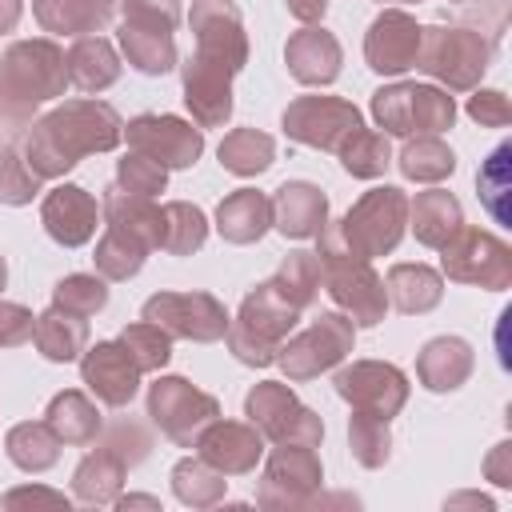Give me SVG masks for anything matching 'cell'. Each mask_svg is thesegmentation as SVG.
<instances>
[{
	"label": "cell",
	"instance_id": "1",
	"mask_svg": "<svg viewBox=\"0 0 512 512\" xmlns=\"http://www.w3.org/2000/svg\"><path fill=\"white\" fill-rule=\"evenodd\" d=\"M124 140V120L108 100H64L52 112L36 116L24 132V160L40 180L72 172L92 152H112Z\"/></svg>",
	"mask_w": 512,
	"mask_h": 512
},
{
	"label": "cell",
	"instance_id": "2",
	"mask_svg": "<svg viewBox=\"0 0 512 512\" xmlns=\"http://www.w3.org/2000/svg\"><path fill=\"white\" fill-rule=\"evenodd\" d=\"M320 248H316V260H320V284L324 292L332 296V304L356 324V328H376L388 312V292H384V276L372 268V260L356 256L344 236H340V224H324L316 232Z\"/></svg>",
	"mask_w": 512,
	"mask_h": 512
},
{
	"label": "cell",
	"instance_id": "3",
	"mask_svg": "<svg viewBox=\"0 0 512 512\" xmlns=\"http://www.w3.org/2000/svg\"><path fill=\"white\" fill-rule=\"evenodd\" d=\"M296 320H300V308L288 304L272 280H264L240 300L236 320H228V332H224L228 352L248 368H268L276 364V352L292 336Z\"/></svg>",
	"mask_w": 512,
	"mask_h": 512
},
{
	"label": "cell",
	"instance_id": "4",
	"mask_svg": "<svg viewBox=\"0 0 512 512\" xmlns=\"http://www.w3.org/2000/svg\"><path fill=\"white\" fill-rule=\"evenodd\" d=\"M176 24L180 0H120V52L144 76H164L176 68Z\"/></svg>",
	"mask_w": 512,
	"mask_h": 512
},
{
	"label": "cell",
	"instance_id": "5",
	"mask_svg": "<svg viewBox=\"0 0 512 512\" xmlns=\"http://www.w3.org/2000/svg\"><path fill=\"white\" fill-rule=\"evenodd\" d=\"M488 60H492V44L480 32L428 24V28H420V48H416L412 68L440 80L444 92H472V88H480Z\"/></svg>",
	"mask_w": 512,
	"mask_h": 512
},
{
	"label": "cell",
	"instance_id": "6",
	"mask_svg": "<svg viewBox=\"0 0 512 512\" xmlns=\"http://www.w3.org/2000/svg\"><path fill=\"white\" fill-rule=\"evenodd\" d=\"M372 120L384 136H440L456 124V100L436 84H384L372 92Z\"/></svg>",
	"mask_w": 512,
	"mask_h": 512
},
{
	"label": "cell",
	"instance_id": "7",
	"mask_svg": "<svg viewBox=\"0 0 512 512\" xmlns=\"http://www.w3.org/2000/svg\"><path fill=\"white\" fill-rule=\"evenodd\" d=\"M64 84H68L64 48L56 40H48V36L16 40L0 56V88L12 100L28 104V108H40V104L64 96Z\"/></svg>",
	"mask_w": 512,
	"mask_h": 512
},
{
	"label": "cell",
	"instance_id": "8",
	"mask_svg": "<svg viewBox=\"0 0 512 512\" xmlns=\"http://www.w3.org/2000/svg\"><path fill=\"white\" fill-rule=\"evenodd\" d=\"M404 228H408V196L396 184H380L364 192L340 220L344 244L364 260L396 252V244L404 240Z\"/></svg>",
	"mask_w": 512,
	"mask_h": 512
},
{
	"label": "cell",
	"instance_id": "9",
	"mask_svg": "<svg viewBox=\"0 0 512 512\" xmlns=\"http://www.w3.org/2000/svg\"><path fill=\"white\" fill-rule=\"evenodd\" d=\"M356 344V324L344 312H320L304 332L288 336L276 352V364L292 384L316 380L320 372H332Z\"/></svg>",
	"mask_w": 512,
	"mask_h": 512
},
{
	"label": "cell",
	"instance_id": "10",
	"mask_svg": "<svg viewBox=\"0 0 512 512\" xmlns=\"http://www.w3.org/2000/svg\"><path fill=\"white\" fill-rule=\"evenodd\" d=\"M244 416L272 444H312L316 448L324 440V420L308 404H300V396L284 380H260L244 396Z\"/></svg>",
	"mask_w": 512,
	"mask_h": 512
},
{
	"label": "cell",
	"instance_id": "11",
	"mask_svg": "<svg viewBox=\"0 0 512 512\" xmlns=\"http://www.w3.org/2000/svg\"><path fill=\"white\" fill-rule=\"evenodd\" d=\"M440 264L448 280L472 284L484 292H504L512 284V248L484 228L460 224L452 240L440 248Z\"/></svg>",
	"mask_w": 512,
	"mask_h": 512
},
{
	"label": "cell",
	"instance_id": "12",
	"mask_svg": "<svg viewBox=\"0 0 512 512\" xmlns=\"http://www.w3.org/2000/svg\"><path fill=\"white\" fill-rule=\"evenodd\" d=\"M324 468L312 444H276L264 460L260 484H256V504L268 512H292L308 508V500L320 492Z\"/></svg>",
	"mask_w": 512,
	"mask_h": 512
},
{
	"label": "cell",
	"instance_id": "13",
	"mask_svg": "<svg viewBox=\"0 0 512 512\" xmlns=\"http://www.w3.org/2000/svg\"><path fill=\"white\" fill-rule=\"evenodd\" d=\"M148 416L172 444L196 448L200 432L220 416V400L212 392H200L184 376H160L156 384H148Z\"/></svg>",
	"mask_w": 512,
	"mask_h": 512
},
{
	"label": "cell",
	"instance_id": "14",
	"mask_svg": "<svg viewBox=\"0 0 512 512\" xmlns=\"http://www.w3.org/2000/svg\"><path fill=\"white\" fill-rule=\"evenodd\" d=\"M188 24L196 40L192 60L236 80L248 64V32L240 20V8L232 0H196Z\"/></svg>",
	"mask_w": 512,
	"mask_h": 512
},
{
	"label": "cell",
	"instance_id": "15",
	"mask_svg": "<svg viewBox=\"0 0 512 512\" xmlns=\"http://www.w3.org/2000/svg\"><path fill=\"white\" fill-rule=\"evenodd\" d=\"M140 320L160 324L172 340L216 344V340H224L232 316L212 292H156L144 300Z\"/></svg>",
	"mask_w": 512,
	"mask_h": 512
},
{
	"label": "cell",
	"instance_id": "16",
	"mask_svg": "<svg viewBox=\"0 0 512 512\" xmlns=\"http://www.w3.org/2000/svg\"><path fill=\"white\" fill-rule=\"evenodd\" d=\"M356 128H364V116L352 100L340 96H296L284 108V136L316 152H340Z\"/></svg>",
	"mask_w": 512,
	"mask_h": 512
},
{
	"label": "cell",
	"instance_id": "17",
	"mask_svg": "<svg viewBox=\"0 0 512 512\" xmlns=\"http://www.w3.org/2000/svg\"><path fill=\"white\" fill-rule=\"evenodd\" d=\"M128 148L156 160L160 168H192L204 152V128L180 116H160V112H144L136 120L124 124Z\"/></svg>",
	"mask_w": 512,
	"mask_h": 512
},
{
	"label": "cell",
	"instance_id": "18",
	"mask_svg": "<svg viewBox=\"0 0 512 512\" xmlns=\"http://www.w3.org/2000/svg\"><path fill=\"white\" fill-rule=\"evenodd\" d=\"M336 396L348 400L356 412H372L380 420L400 416L408 404V376L388 360H352L332 376Z\"/></svg>",
	"mask_w": 512,
	"mask_h": 512
},
{
	"label": "cell",
	"instance_id": "19",
	"mask_svg": "<svg viewBox=\"0 0 512 512\" xmlns=\"http://www.w3.org/2000/svg\"><path fill=\"white\" fill-rule=\"evenodd\" d=\"M140 368L128 356V348L120 340H96L84 348L80 356V380L84 388L104 404V408H124L132 404L136 388H140Z\"/></svg>",
	"mask_w": 512,
	"mask_h": 512
},
{
	"label": "cell",
	"instance_id": "20",
	"mask_svg": "<svg viewBox=\"0 0 512 512\" xmlns=\"http://www.w3.org/2000/svg\"><path fill=\"white\" fill-rule=\"evenodd\" d=\"M416 48H420V24L416 16H408L404 8H384L364 36V60L372 72L380 76H400L416 64Z\"/></svg>",
	"mask_w": 512,
	"mask_h": 512
},
{
	"label": "cell",
	"instance_id": "21",
	"mask_svg": "<svg viewBox=\"0 0 512 512\" xmlns=\"http://www.w3.org/2000/svg\"><path fill=\"white\" fill-rule=\"evenodd\" d=\"M96 220H100V204L92 200V192H84L80 184H56L52 192H44L40 204V224L44 232L60 244V248H80L96 236Z\"/></svg>",
	"mask_w": 512,
	"mask_h": 512
},
{
	"label": "cell",
	"instance_id": "22",
	"mask_svg": "<svg viewBox=\"0 0 512 512\" xmlns=\"http://www.w3.org/2000/svg\"><path fill=\"white\" fill-rule=\"evenodd\" d=\"M196 448H200V460H208L216 472H224V476H248L260 464V456H264V436L252 424L220 420L216 416L200 432Z\"/></svg>",
	"mask_w": 512,
	"mask_h": 512
},
{
	"label": "cell",
	"instance_id": "23",
	"mask_svg": "<svg viewBox=\"0 0 512 512\" xmlns=\"http://www.w3.org/2000/svg\"><path fill=\"white\" fill-rule=\"evenodd\" d=\"M284 64L292 72V80L308 84V88H324L340 76V64H344V52H340V40L328 32V28H300L288 36L284 44Z\"/></svg>",
	"mask_w": 512,
	"mask_h": 512
},
{
	"label": "cell",
	"instance_id": "24",
	"mask_svg": "<svg viewBox=\"0 0 512 512\" xmlns=\"http://www.w3.org/2000/svg\"><path fill=\"white\" fill-rule=\"evenodd\" d=\"M268 200H272V228L288 240H312L328 224V196L308 180H288Z\"/></svg>",
	"mask_w": 512,
	"mask_h": 512
},
{
	"label": "cell",
	"instance_id": "25",
	"mask_svg": "<svg viewBox=\"0 0 512 512\" xmlns=\"http://www.w3.org/2000/svg\"><path fill=\"white\" fill-rule=\"evenodd\" d=\"M180 80H184V104L200 128H220L232 116V76L208 64H196L188 56L180 64Z\"/></svg>",
	"mask_w": 512,
	"mask_h": 512
},
{
	"label": "cell",
	"instance_id": "26",
	"mask_svg": "<svg viewBox=\"0 0 512 512\" xmlns=\"http://www.w3.org/2000/svg\"><path fill=\"white\" fill-rule=\"evenodd\" d=\"M476 368L472 344L460 336H436L416 356V376L428 392H456Z\"/></svg>",
	"mask_w": 512,
	"mask_h": 512
},
{
	"label": "cell",
	"instance_id": "27",
	"mask_svg": "<svg viewBox=\"0 0 512 512\" xmlns=\"http://www.w3.org/2000/svg\"><path fill=\"white\" fill-rule=\"evenodd\" d=\"M32 16L52 36H96L112 24L116 0H32Z\"/></svg>",
	"mask_w": 512,
	"mask_h": 512
},
{
	"label": "cell",
	"instance_id": "28",
	"mask_svg": "<svg viewBox=\"0 0 512 512\" xmlns=\"http://www.w3.org/2000/svg\"><path fill=\"white\" fill-rule=\"evenodd\" d=\"M272 228V200L256 188H236L216 204V232L228 244H256Z\"/></svg>",
	"mask_w": 512,
	"mask_h": 512
},
{
	"label": "cell",
	"instance_id": "29",
	"mask_svg": "<svg viewBox=\"0 0 512 512\" xmlns=\"http://www.w3.org/2000/svg\"><path fill=\"white\" fill-rule=\"evenodd\" d=\"M100 216H104V228H120L128 236H136L140 244L148 248H160V236H164V208L152 204L148 196H132L124 188H108L104 200H100Z\"/></svg>",
	"mask_w": 512,
	"mask_h": 512
},
{
	"label": "cell",
	"instance_id": "30",
	"mask_svg": "<svg viewBox=\"0 0 512 512\" xmlns=\"http://www.w3.org/2000/svg\"><path fill=\"white\" fill-rule=\"evenodd\" d=\"M44 424L56 432L60 444L68 448H84V444H96L104 420H100V408L88 392L80 388H64L48 400V412H44Z\"/></svg>",
	"mask_w": 512,
	"mask_h": 512
},
{
	"label": "cell",
	"instance_id": "31",
	"mask_svg": "<svg viewBox=\"0 0 512 512\" xmlns=\"http://www.w3.org/2000/svg\"><path fill=\"white\" fill-rule=\"evenodd\" d=\"M128 476V460L120 452H112L108 444H96L72 472V496L80 504H116L120 488Z\"/></svg>",
	"mask_w": 512,
	"mask_h": 512
},
{
	"label": "cell",
	"instance_id": "32",
	"mask_svg": "<svg viewBox=\"0 0 512 512\" xmlns=\"http://www.w3.org/2000/svg\"><path fill=\"white\" fill-rule=\"evenodd\" d=\"M384 292L388 304L404 316H424L440 304L444 296V276L428 264H392L384 276Z\"/></svg>",
	"mask_w": 512,
	"mask_h": 512
},
{
	"label": "cell",
	"instance_id": "33",
	"mask_svg": "<svg viewBox=\"0 0 512 512\" xmlns=\"http://www.w3.org/2000/svg\"><path fill=\"white\" fill-rule=\"evenodd\" d=\"M64 64H68V84H76L80 92H104L120 80V56L100 32L76 36V44L64 52Z\"/></svg>",
	"mask_w": 512,
	"mask_h": 512
},
{
	"label": "cell",
	"instance_id": "34",
	"mask_svg": "<svg viewBox=\"0 0 512 512\" xmlns=\"http://www.w3.org/2000/svg\"><path fill=\"white\" fill-rule=\"evenodd\" d=\"M408 224L424 248H444L452 232L464 224V212L452 192L428 188V192H416V200H408Z\"/></svg>",
	"mask_w": 512,
	"mask_h": 512
},
{
	"label": "cell",
	"instance_id": "35",
	"mask_svg": "<svg viewBox=\"0 0 512 512\" xmlns=\"http://www.w3.org/2000/svg\"><path fill=\"white\" fill-rule=\"evenodd\" d=\"M32 340H36V352H40L44 360H52V364H72V360H80L84 348H88V320L52 304L48 312L36 316Z\"/></svg>",
	"mask_w": 512,
	"mask_h": 512
},
{
	"label": "cell",
	"instance_id": "36",
	"mask_svg": "<svg viewBox=\"0 0 512 512\" xmlns=\"http://www.w3.org/2000/svg\"><path fill=\"white\" fill-rule=\"evenodd\" d=\"M4 452L20 472H48L60 460V440L44 420H20L8 428Z\"/></svg>",
	"mask_w": 512,
	"mask_h": 512
},
{
	"label": "cell",
	"instance_id": "37",
	"mask_svg": "<svg viewBox=\"0 0 512 512\" xmlns=\"http://www.w3.org/2000/svg\"><path fill=\"white\" fill-rule=\"evenodd\" d=\"M216 156H220V164H224L232 176H260V172H268L272 160H276V140H272L268 132H260V128H232V132L220 140Z\"/></svg>",
	"mask_w": 512,
	"mask_h": 512
},
{
	"label": "cell",
	"instance_id": "38",
	"mask_svg": "<svg viewBox=\"0 0 512 512\" xmlns=\"http://www.w3.org/2000/svg\"><path fill=\"white\" fill-rule=\"evenodd\" d=\"M396 164L404 180H416V184H440L456 172V156L440 136H408Z\"/></svg>",
	"mask_w": 512,
	"mask_h": 512
},
{
	"label": "cell",
	"instance_id": "39",
	"mask_svg": "<svg viewBox=\"0 0 512 512\" xmlns=\"http://www.w3.org/2000/svg\"><path fill=\"white\" fill-rule=\"evenodd\" d=\"M224 488H228L224 472H216V468H212L208 460H200V456H184V460H176V468H172V492H176V500L188 504V508H212V504H220V500H224Z\"/></svg>",
	"mask_w": 512,
	"mask_h": 512
},
{
	"label": "cell",
	"instance_id": "40",
	"mask_svg": "<svg viewBox=\"0 0 512 512\" xmlns=\"http://www.w3.org/2000/svg\"><path fill=\"white\" fill-rule=\"evenodd\" d=\"M148 252H152V248L140 244L136 236H128V232H120V228H104V236L96 240L92 260H96V272H100L104 280H132V276L144 268Z\"/></svg>",
	"mask_w": 512,
	"mask_h": 512
},
{
	"label": "cell",
	"instance_id": "41",
	"mask_svg": "<svg viewBox=\"0 0 512 512\" xmlns=\"http://www.w3.org/2000/svg\"><path fill=\"white\" fill-rule=\"evenodd\" d=\"M268 280L280 288V296L288 304H296L300 312H308L316 304V296H320V260H316V252L296 248V252H288L280 260L276 276H268Z\"/></svg>",
	"mask_w": 512,
	"mask_h": 512
},
{
	"label": "cell",
	"instance_id": "42",
	"mask_svg": "<svg viewBox=\"0 0 512 512\" xmlns=\"http://www.w3.org/2000/svg\"><path fill=\"white\" fill-rule=\"evenodd\" d=\"M336 156H340V164H344L348 176H356V180H376V176H384L388 164H392V144H388L384 132L356 128V132L340 144Z\"/></svg>",
	"mask_w": 512,
	"mask_h": 512
},
{
	"label": "cell",
	"instance_id": "43",
	"mask_svg": "<svg viewBox=\"0 0 512 512\" xmlns=\"http://www.w3.org/2000/svg\"><path fill=\"white\" fill-rule=\"evenodd\" d=\"M208 240V216L188 204V200H172L164 204V236H160V248L168 256H192L200 252Z\"/></svg>",
	"mask_w": 512,
	"mask_h": 512
},
{
	"label": "cell",
	"instance_id": "44",
	"mask_svg": "<svg viewBox=\"0 0 512 512\" xmlns=\"http://www.w3.org/2000/svg\"><path fill=\"white\" fill-rule=\"evenodd\" d=\"M348 448H352V456H356L364 468H384L388 456H392V432H388V420L352 408V420H348Z\"/></svg>",
	"mask_w": 512,
	"mask_h": 512
},
{
	"label": "cell",
	"instance_id": "45",
	"mask_svg": "<svg viewBox=\"0 0 512 512\" xmlns=\"http://www.w3.org/2000/svg\"><path fill=\"white\" fill-rule=\"evenodd\" d=\"M120 344L128 348V356L136 360L140 372H160L168 360H172V336L152 324V320H136L120 332Z\"/></svg>",
	"mask_w": 512,
	"mask_h": 512
},
{
	"label": "cell",
	"instance_id": "46",
	"mask_svg": "<svg viewBox=\"0 0 512 512\" xmlns=\"http://www.w3.org/2000/svg\"><path fill=\"white\" fill-rule=\"evenodd\" d=\"M52 304L88 320V316H96V312L108 304V284H104L100 272H96V276H92V272H72V276H64V280L52 288Z\"/></svg>",
	"mask_w": 512,
	"mask_h": 512
},
{
	"label": "cell",
	"instance_id": "47",
	"mask_svg": "<svg viewBox=\"0 0 512 512\" xmlns=\"http://www.w3.org/2000/svg\"><path fill=\"white\" fill-rule=\"evenodd\" d=\"M44 192V180L28 168L24 152H16V144L0 148V204L24 208Z\"/></svg>",
	"mask_w": 512,
	"mask_h": 512
},
{
	"label": "cell",
	"instance_id": "48",
	"mask_svg": "<svg viewBox=\"0 0 512 512\" xmlns=\"http://www.w3.org/2000/svg\"><path fill=\"white\" fill-rule=\"evenodd\" d=\"M116 188L132 192V196H160L168 188V168H160L156 160L140 156V152H128L116 160Z\"/></svg>",
	"mask_w": 512,
	"mask_h": 512
},
{
	"label": "cell",
	"instance_id": "49",
	"mask_svg": "<svg viewBox=\"0 0 512 512\" xmlns=\"http://www.w3.org/2000/svg\"><path fill=\"white\" fill-rule=\"evenodd\" d=\"M96 440H100V444H108L112 452H120V456L128 460V468H136V464L148 456V448H152L148 432H144L136 420H116V424L100 428V436H96Z\"/></svg>",
	"mask_w": 512,
	"mask_h": 512
},
{
	"label": "cell",
	"instance_id": "50",
	"mask_svg": "<svg viewBox=\"0 0 512 512\" xmlns=\"http://www.w3.org/2000/svg\"><path fill=\"white\" fill-rule=\"evenodd\" d=\"M468 116L480 124V128H508L512 120V104L500 88H472L468 96Z\"/></svg>",
	"mask_w": 512,
	"mask_h": 512
},
{
	"label": "cell",
	"instance_id": "51",
	"mask_svg": "<svg viewBox=\"0 0 512 512\" xmlns=\"http://www.w3.org/2000/svg\"><path fill=\"white\" fill-rule=\"evenodd\" d=\"M508 156H512V148L500 144V148L488 156V168L480 172V196H484V204H488V212H492L496 220H508V212H504V204H500V196L508 192V180H504Z\"/></svg>",
	"mask_w": 512,
	"mask_h": 512
},
{
	"label": "cell",
	"instance_id": "52",
	"mask_svg": "<svg viewBox=\"0 0 512 512\" xmlns=\"http://www.w3.org/2000/svg\"><path fill=\"white\" fill-rule=\"evenodd\" d=\"M32 332H36V316L24 304L0 300V348H20L32 340Z\"/></svg>",
	"mask_w": 512,
	"mask_h": 512
},
{
	"label": "cell",
	"instance_id": "53",
	"mask_svg": "<svg viewBox=\"0 0 512 512\" xmlns=\"http://www.w3.org/2000/svg\"><path fill=\"white\" fill-rule=\"evenodd\" d=\"M32 120H36V108H28V104L12 100V96L0 88V148H8V144H16V140H24V132L32 128Z\"/></svg>",
	"mask_w": 512,
	"mask_h": 512
},
{
	"label": "cell",
	"instance_id": "54",
	"mask_svg": "<svg viewBox=\"0 0 512 512\" xmlns=\"http://www.w3.org/2000/svg\"><path fill=\"white\" fill-rule=\"evenodd\" d=\"M8 512H20V508H72V500L64 496V492H52V488H40V484H20V488H12V492H4V500H0Z\"/></svg>",
	"mask_w": 512,
	"mask_h": 512
},
{
	"label": "cell",
	"instance_id": "55",
	"mask_svg": "<svg viewBox=\"0 0 512 512\" xmlns=\"http://www.w3.org/2000/svg\"><path fill=\"white\" fill-rule=\"evenodd\" d=\"M484 476H488L496 488H508V484H512V444H508V440L492 448V456L484 460Z\"/></svg>",
	"mask_w": 512,
	"mask_h": 512
},
{
	"label": "cell",
	"instance_id": "56",
	"mask_svg": "<svg viewBox=\"0 0 512 512\" xmlns=\"http://www.w3.org/2000/svg\"><path fill=\"white\" fill-rule=\"evenodd\" d=\"M288 4V12L300 20V24H316V20H324V12H328V0H284Z\"/></svg>",
	"mask_w": 512,
	"mask_h": 512
},
{
	"label": "cell",
	"instance_id": "57",
	"mask_svg": "<svg viewBox=\"0 0 512 512\" xmlns=\"http://www.w3.org/2000/svg\"><path fill=\"white\" fill-rule=\"evenodd\" d=\"M20 12H24V0H0V36L20 24Z\"/></svg>",
	"mask_w": 512,
	"mask_h": 512
},
{
	"label": "cell",
	"instance_id": "58",
	"mask_svg": "<svg viewBox=\"0 0 512 512\" xmlns=\"http://www.w3.org/2000/svg\"><path fill=\"white\" fill-rule=\"evenodd\" d=\"M116 508H124V512L128 508H156L160 512V500L156 496H116Z\"/></svg>",
	"mask_w": 512,
	"mask_h": 512
},
{
	"label": "cell",
	"instance_id": "59",
	"mask_svg": "<svg viewBox=\"0 0 512 512\" xmlns=\"http://www.w3.org/2000/svg\"><path fill=\"white\" fill-rule=\"evenodd\" d=\"M452 504H480L484 512L492 508V500H488V496H472V492H464V496H452V500H448V508H452Z\"/></svg>",
	"mask_w": 512,
	"mask_h": 512
},
{
	"label": "cell",
	"instance_id": "60",
	"mask_svg": "<svg viewBox=\"0 0 512 512\" xmlns=\"http://www.w3.org/2000/svg\"><path fill=\"white\" fill-rule=\"evenodd\" d=\"M4 284H8V264H4V256H0V292H4Z\"/></svg>",
	"mask_w": 512,
	"mask_h": 512
},
{
	"label": "cell",
	"instance_id": "61",
	"mask_svg": "<svg viewBox=\"0 0 512 512\" xmlns=\"http://www.w3.org/2000/svg\"><path fill=\"white\" fill-rule=\"evenodd\" d=\"M380 4H420V0H380Z\"/></svg>",
	"mask_w": 512,
	"mask_h": 512
},
{
	"label": "cell",
	"instance_id": "62",
	"mask_svg": "<svg viewBox=\"0 0 512 512\" xmlns=\"http://www.w3.org/2000/svg\"><path fill=\"white\" fill-rule=\"evenodd\" d=\"M456 4H460V0H456Z\"/></svg>",
	"mask_w": 512,
	"mask_h": 512
}]
</instances>
